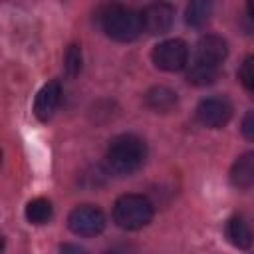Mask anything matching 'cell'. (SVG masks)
<instances>
[{
	"label": "cell",
	"instance_id": "1",
	"mask_svg": "<svg viewBox=\"0 0 254 254\" xmlns=\"http://www.w3.org/2000/svg\"><path fill=\"white\" fill-rule=\"evenodd\" d=\"M145 157H147L145 141L133 133H123L109 141L105 163L109 171L115 175H131L145 163Z\"/></svg>",
	"mask_w": 254,
	"mask_h": 254
},
{
	"label": "cell",
	"instance_id": "2",
	"mask_svg": "<svg viewBox=\"0 0 254 254\" xmlns=\"http://www.w3.org/2000/svg\"><path fill=\"white\" fill-rule=\"evenodd\" d=\"M99 22L101 30L115 42H133L143 32L139 14L121 4L105 6L99 14Z\"/></svg>",
	"mask_w": 254,
	"mask_h": 254
},
{
	"label": "cell",
	"instance_id": "3",
	"mask_svg": "<svg viewBox=\"0 0 254 254\" xmlns=\"http://www.w3.org/2000/svg\"><path fill=\"white\" fill-rule=\"evenodd\" d=\"M153 218V204L143 194H123L113 204V220L125 230H139Z\"/></svg>",
	"mask_w": 254,
	"mask_h": 254
},
{
	"label": "cell",
	"instance_id": "4",
	"mask_svg": "<svg viewBox=\"0 0 254 254\" xmlns=\"http://www.w3.org/2000/svg\"><path fill=\"white\" fill-rule=\"evenodd\" d=\"M153 64L163 71H181L189 64V46L179 40H165L153 48Z\"/></svg>",
	"mask_w": 254,
	"mask_h": 254
},
{
	"label": "cell",
	"instance_id": "5",
	"mask_svg": "<svg viewBox=\"0 0 254 254\" xmlns=\"http://www.w3.org/2000/svg\"><path fill=\"white\" fill-rule=\"evenodd\" d=\"M67 226L73 234L79 236H95L99 232H103L105 228V216L99 208L91 206V204H81L77 208H73L67 216Z\"/></svg>",
	"mask_w": 254,
	"mask_h": 254
},
{
	"label": "cell",
	"instance_id": "6",
	"mask_svg": "<svg viewBox=\"0 0 254 254\" xmlns=\"http://www.w3.org/2000/svg\"><path fill=\"white\" fill-rule=\"evenodd\" d=\"M232 117V105L224 97H206L196 105V119L208 129L224 127Z\"/></svg>",
	"mask_w": 254,
	"mask_h": 254
},
{
	"label": "cell",
	"instance_id": "7",
	"mask_svg": "<svg viewBox=\"0 0 254 254\" xmlns=\"http://www.w3.org/2000/svg\"><path fill=\"white\" fill-rule=\"evenodd\" d=\"M139 18H141V26L145 32L159 36V34H165L171 30L173 20H175V8L171 4H165V2L149 4L139 14Z\"/></svg>",
	"mask_w": 254,
	"mask_h": 254
},
{
	"label": "cell",
	"instance_id": "8",
	"mask_svg": "<svg viewBox=\"0 0 254 254\" xmlns=\"http://www.w3.org/2000/svg\"><path fill=\"white\" fill-rule=\"evenodd\" d=\"M226 54H228L226 42L220 36L206 34L196 42L194 62L196 64H204V65H212V67H220L222 62L226 60Z\"/></svg>",
	"mask_w": 254,
	"mask_h": 254
},
{
	"label": "cell",
	"instance_id": "9",
	"mask_svg": "<svg viewBox=\"0 0 254 254\" xmlns=\"http://www.w3.org/2000/svg\"><path fill=\"white\" fill-rule=\"evenodd\" d=\"M62 101V85L60 81H48L36 95L34 101V115L40 121H48L52 119V115L56 113V109L60 107Z\"/></svg>",
	"mask_w": 254,
	"mask_h": 254
},
{
	"label": "cell",
	"instance_id": "10",
	"mask_svg": "<svg viewBox=\"0 0 254 254\" xmlns=\"http://www.w3.org/2000/svg\"><path fill=\"white\" fill-rule=\"evenodd\" d=\"M230 181L236 189H242V190L252 187V183H254V153L248 151L234 161V165L230 169Z\"/></svg>",
	"mask_w": 254,
	"mask_h": 254
},
{
	"label": "cell",
	"instance_id": "11",
	"mask_svg": "<svg viewBox=\"0 0 254 254\" xmlns=\"http://www.w3.org/2000/svg\"><path fill=\"white\" fill-rule=\"evenodd\" d=\"M145 103H147L149 109H153L157 113H169L177 105V93L173 89H169V87L157 85V87H151L147 91Z\"/></svg>",
	"mask_w": 254,
	"mask_h": 254
},
{
	"label": "cell",
	"instance_id": "12",
	"mask_svg": "<svg viewBox=\"0 0 254 254\" xmlns=\"http://www.w3.org/2000/svg\"><path fill=\"white\" fill-rule=\"evenodd\" d=\"M226 236H228V240L236 246V248H242V250H246V248H250V244H252V232H250V226H248V222L242 218V216H232V218H228V222H226Z\"/></svg>",
	"mask_w": 254,
	"mask_h": 254
},
{
	"label": "cell",
	"instance_id": "13",
	"mask_svg": "<svg viewBox=\"0 0 254 254\" xmlns=\"http://www.w3.org/2000/svg\"><path fill=\"white\" fill-rule=\"evenodd\" d=\"M26 220L30 224H46L52 214H54V208H52V202L48 198H32L28 204H26Z\"/></svg>",
	"mask_w": 254,
	"mask_h": 254
},
{
	"label": "cell",
	"instance_id": "14",
	"mask_svg": "<svg viewBox=\"0 0 254 254\" xmlns=\"http://www.w3.org/2000/svg\"><path fill=\"white\" fill-rule=\"evenodd\" d=\"M210 14H212V4L204 2V0H196V2H190L187 6L185 20L192 28H202L210 20Z\"/></svg>",
	"mask_w": 254,
	"mask_h": 254
},
{
	"label": "cell",
	"instance_id": "15",
	"mask_svg": "<svg viewBox=\"0 0 254 254\" xmlns=\"http://www.w3.org/2000/svg\"><path fill=\"white\" fill-rule=\"evenodd\" d=\"M220 73V67H212V65H204V64H196L192 62L189 71H187V79L192 85H210L216 81Z\"/></svg>",
	"mask_w": 254,
	"mask_h": 254
},
{
	"label": "cell",
	"instance_id": "16",
	"mask_svg": "<svg viewBox=\"0 0 254 254\" xmlns=\"http://www.w3.org/2000/svg\"><path fill=\"white\" fill-rule=\"evenodd\" d=\"M64 69L69 77H75L79 71H81V50L79 46L71 44L67 50H65V56H64Z\"/></svg>",
	"mask_w": 254,
	"mask_h": 254
},
{
	"label": "cell",
	"instance_id": "17",
	"mask_svg": "<svg viewBox=\"0 0 254 254\" xmlns=\"http://www.w3.org/2000/svg\"><path fill=\"white\" fill-rule=\"evenodd\" d=\"M252 58L248 56L244 62H242V65H240V69H238V79L242 81V85L248 89V91H252V87H254V73H252Z\"/></svg>",
	"mask_w": 254,
	"mask_h": 254
},
{
	"label": "cell",
	"instance_id": "18",
	"mask_svg": "<svg viewBox=\"0 0 254 254\" xmlns=\"http://www.w3.org/2000/svg\"><path fill=\"white\" fill-rule=\"evenodd\" d=\"M242 133H244V137L248 141L254 137V115H252V111H248L244 121H242Z\"/></svg>",
	"mask_w": 254,
	"mask_h": 254
},
{
	"label": "cell",
	"instance_id": "19",
	"mask_svg": "<svg viewBox=\"0 0 254 254\" xmlns=\"http://www.w3.org/2000/svg\"><path fill=\"white\" fill-rule=\"evenodd\" d=\"M62 254H87L81 246H77V244H62Z\"/></svg>",
	"mask_w": 254,
	"mask_h": 254
},
{
	"label": "cell",
	"instance_id": "20",
	"mask_svg": "<svg viewBox=\"0 0 254 254\" xmlns=\"http://www.w3.org/2000/svg\"><path fill=\"white\" fill-rule=\"evenodd\" d=\"M2 252H4V236L0 234V254H2Z\"/></svg>",
	"mask_w": 254,
	"mask_h": 254
},
{
	"label": "cell",
	"instance_id": "21",
	"mask_svg": "<svg viewBox=\"0 0 254 254\" xmlns=\"http://www.w3.org/2000/svg\"><path fill=\"white\" fill-rule=\"evenodd\" d=\"M0 165H2V151H0Z\"/></svg>",
	"mask_w": 254,
	"mask_h": 254
}]
</instances>
